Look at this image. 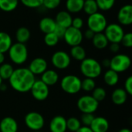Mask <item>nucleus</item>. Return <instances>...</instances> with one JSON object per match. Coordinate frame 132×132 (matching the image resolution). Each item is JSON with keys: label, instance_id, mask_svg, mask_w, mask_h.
Returning a JSON list of instances; mask_svg holds the SVG:
<instances>
[{"label": "nucleus", "instance_id": "f257e3e1", "mask_svg": "<svg viewBox=\"0 0 132 132\" xmlns=\"http://www.w3.org/2000/svg\"><path fill=\"white\" fill-rule=\"evenodd\" d=\"M35 80V75L26 67H20L14 70L12 76L9 79L11 87L19 93L30 91Z\"/></svg>", "mask_w": 132, "mask_h": 132}, {"label": "nucleus", "instance_id": "f03ea898", "mask_svg": "<svg viewBox=\"0 0 132 132\" xmlns=\"http://www.w3.org/2000/svg\"><path fill=\"white\" fill-rule=\"evenodd\" d=\"M80 70L81 73L87 78L95 79L100 77L102 72L101 64L94 58H85L81 61Z\"/></svg>", "mask_w": 132, "mask_h": 132}, {"label": "nucleus", "instance_id": "7ed1b4c3", "mask_svg": "<svg viewBox=\"0 0 132 132\" xmlns=\"http://www.w3.org/2000/svg\"><path fill=\"white\" fill-rule=\"evenodd\" d=\"M8 53L11 61L16 65L23 64L28 59V49L24 43H12Z\"/></svg>", "mask_w": 132, "mask_h": 132}, {"label": "nucleus", "instance_id": "20e7f679", "mask_svg": "<svg viewBox=\"0 0 132 132\" xmlns=\"http://www.w3.org/2000/svg\"><path fill=\"white\" fill-rule=\"evenodd\" d=\"M60 87L67 94H76L81 90V80L76 75H67L62 78Z\"/></svg>", "mask_w": 132, "mask_h": 132}, {"label": "nucleus", "instance_id": "39448f33", "mask_svg": "<svg viewBox=\"0 0 132 132\" xmlns=\"http://www.w3.org/2000/svg\"><path fill=\"white\" fill-rule=\"evenodd\" d=\"M87 25L88 29L94 33L103 32L108 26V20L104 14L97 12L88 16Z\"/></svg>", "mask_w": 132, "mask_h": 132}, {"label": "nucleus", "instance_id": "423d86ee", "mask_svg": "<svg viewBox=\"0 0 132 132\" xmlns=\"http://www.w3.org/2000/svg\"><path fill=\"white\" fill-rule=\"evenodd\" d=\"M131 65V60L126 54H117L110 60V69L117 72L118 73L128 70Z\"/></svg>", "mask_w": 132, "mask_h": 132}, {"label": "nucleus", "instance_id": "0eeeda50", "mask_svg": "<svg viewBox=\"0 0 132 132\" xmlns=\"http://www.w3.org/2000/svg\"><path fill=\"white\" fill-rule=\"evenodd\" d=\"M103 32L111 43H120L125 34L122 26L118 23L108 24Z\"/></svg>", "mask_w": 132, "mask_h": 132}, {"label": "nucleus", "instance_id": "6e6552de", "mask_svg": "<svg viewBox=\"0 0 132 132\" xmlns=\"http://www.w3.org/2000/svg\"><path fill=\"white\" fill-rule=\"evenodd\" d=\"M24 121L26 127L32 131H40L45 124L43 116L36 111H31L26 114L24 118Z\"/></svg>", "mask_w": 132, "mask_h": 132}, {"label": "nucleus", "instance_id": "1a4fd4ad", "mask_svg": "<svg viewBox=\"0 0 132 132\" xmlns=\"http://www.w3.org/2000/svg\"><path fill=\"white\" fill-rule=\"evenodd\" d=\"M99 107V102L97 101L91 95L80 97L77 101V108L84 114H94Z\"/></svg>", "mask_w": 132, "mask_h": 132}, {"label": "nucleus", "instance_id": "9d476101", "mask_svg": "<svg viewBox=\"0 0 132 132\" xmlns=\"http://www.w3.org/2000/svg\"><path fill=\"white\" fill-rule=\"evenodd\" d=\"M30 92L35 100L38 101H43L48 97L50 94V89L49 87L41 80H36L31 87Z\"/></svg>", "mask_w": 132, "mask_h": 132}, {"label": "nucleus", "instance_id": "9b49d317", "mask_svg": "<svg viewBox=\"0 0 132 132\" xmlns=\"http://www.w3.org/2000/svg\"><path fill=\"white\" fill-rule=\"evenodd\" d=\"M63 39L66 43L72 47L74 46L80 45V43L83 41L84 36L80 29L70 26L67 29H66Z\"/></svg>", "mask_w": 132, "mask_h": 132}, {"label": "nucleus", "instance_id": "f8f14e48", "mask_svg": "<svg viewBox=\"0 0 132 132\" xmlns=\"http://www.w3.org/2000/svg\"><path fill=\"white\" fill-rule=\"evenodd\" d=\"M51 62L54 67L58 70H65L71 62L70 56L65 51L59 50L55 52L51 57Z\"/></svg>", "mask_w": 132, "mask_h": 132}, {"label": "nucleus", "instance_id": "ddd939ff", "mask_svg": "<svg viewBox=\"0 0 132 132\" xmlns=\"http://www.w3.org/2000/svg\"><path fill=\"white\" fill-rule=\"evenodd\" d=\"M118 21L121 26H130L132 23V5L127 4L123 5L118 12Z\"/></svg>", "mask_w": 132, "mask_h": 132}, {"label": "nucleus", "instance_id": "4468645a", "mask_svg": "<svg viewBox=\"0 0 132 132\" xmlns=\"http://www.w3.org/2000/svg\"><path fill=\"white\" fill-rule=\"evenodd\" d=\"M48 67V63L46 60L43 57H36L33 59L29 65L28 69L33 75H39L43 73Z\"/></svg>", "mask_w": 132, "mask_h": 132}, {"label": "nucleus", "instance_id": "2eb2a0df", "mask_svg": "<svg viewBox=\"0 0 132 132\" xmlns=\"http://www.w3.org/2000/svg\"><path fill=\"white\" fill-rule=\"evenodd\" d=\"M49 128L50 132H66L67 130V119L61 115L55 116L50 121Z\"/></svg>", "mask_w": 132, "mask_h": 132}, {"label": "nucleus", "instance_id": "dca6fc26", "mask_svg": "<svg viewBox=\"0 0 132 132\" xmlns=\"http://www.w3.org/2000/svg\"><path fill=\"white\" fill-rule=\"evenodd\" d=\"M90 128L93 132H108L109 129V122L104 117H95Z\"/></svg>", "mask_w": 132, "mask_h": 132}, {"label": "nucleus", "instance_id": "f3484780", "mask_svg": "<svg viewBox=\"0 0 132 132\" xmlns=\"http://www.w3.org/2000/svg\"><path fill=\"white\" fill-rule=\"evenodd\" d=\"M18 123L11 117H5L0 121V132H17Z\"/></svg>", "mask_w": 132, "mask_h": 132}, {"label": "nucleus", "instance_id": "a211bd4d", "mask_svg": "<svg viewBox=\"0 0 132 132\" xmlns=\"http://www.w3.org/2000/svg\"><path fill=\"white\" fill-rule=\"evenodd\" d=\"M72 15L67 11H60L55 18V22L56 25H59L65 29L71 26L72 24Z\"/></svg>", "mask_w": 132, "mask_h": 132}, {"label": "nucleus", "instance_id": "6ab92c4d", "mask_svg": "<svg viewBox=\"0 0 132 132\" xmlns=\"http://www.w3.org/2000/svg\"><path fill=\"white\" fill-rule=\"evenodd\" d=\"M56 23L55 20L50 17H44L39 22V28L44 34L53 32L55 29Z\"/></svg>", "mask_w": 132, "mask_h": 132}, {"label": "nucleus", "instance_id": "aec40b11", "mask_svg": "<svg viewBox=\"0 0 132 132\" xmlns=\"http://www.w3.org/2000/svg\"><path fill=\"white\" fill-rule=\"evenodd\" d=\"M41 75L42 77L40 80L48 87L56 84L59 80V74L56 71L53 70H46Z\"/></svg>", "mask_w": 132, "mask_h": 132}, {"label": "nucleus", "instance_id": "412c9836", "mask_svg": "<svg viewBox=\"0 0 132 132\" xmlns=\"http://www.w3.org/2000/svg\"><path fill=\"white\" fill-rule=\"evenodd\" d=\"M128 94L123 88L115 89L111 94V101L116 105H122L128 100Z\"/></svg>", "mask_w": 132, "mask_h": 132}, {"label": "nucleus", "instance_id": "4be33fe9", "mask_svg": "<svg viewBox=\"0 0 132 132\" xmlns=\"http://www.w3.org/2000/svg\"><path fill=\"white\" fill-rule=\"evenodd\" d=\"M91 40L93 46L97 50H104L109 44V42L106 38L105 35L104 34V32L95 33Z\"/></svg>", "mask_w": 132, "mask_h": 132}, {"label": "nucleus", "instance_id": "5701e85b", "mask_svg": "<svg viewBox=\"0 0 132 132\" xmlns=\"http://www.w3.org/2000/svg\"><path fill=\"white\" fill-rule=\"evenodd\" d=\"M84 0H67L66 9L68 12L78 13L83 10Z\"/></svg>", "mask_w": 132, "mask_h": 132}, {"label": "nucleus", "instance_id": "b1692460", "mask_svg": "<svg viewBox=\"0 0 132 132\" xmlns=\"http://www.w3.org/2000/svg\"><path fill=\"white\" fill-rule=\"evenodd\" d=\"M12 44V39L10 35L5 32L0 31V53H5L9 51Z\"/></svg>", "mask_w": 132, "mask_h": 132}, {"label": "nucleus", "instance_id": "393cba45", "mask_svg": "<svg viewBox=\"0 0 132 132\" xmlns=\"http://www.w3.org/2000/svg\"><path fill=\"white\" fill-rule=\"evenodd\" d=\"M31 36V32L29 29L26 27L22 26L19 27L15 32V39L17 40V43H26L29 41Z\"/></svg>", "mask_w": 132, "mask_h": 132}, {"label": "nucleus", "instance_id": "a878e982", "mask_svg": "<svg viewBox=\"0 0 132 132\" xmlns=\"http://www.w3.org/2000/svg\"><path fill=\"white\" fill-rule=\"evenodd\" d=\"M104 81L107 85L110 87L115 86L119 81V75L117 72L109 69L105 72L104 75Z\"/></svg>", "mask_w": 132, "mask_h": 132}, {"label": "nucleus", "instance_id": "bb28decb", "mask_svg": "<svg viewBox=\"0 0 132 132\" xmlns=\"http://www.w3.org/2000/svg\"><path fill=\"white\" fill-rule=\"evenodd\" d=\"M86 50L80 45L72 46L70 49V56L77 61H82L86 58Z\"/></svg>", "mask_w": 132, "mask_h": 132}, {"label": "nucleus", "instance_id": "cd10ccee", "mask_svg": "<svg viewBox=\"0 0 132 132\" xmlns=\"http://www.w3.org/2000/svg\"><path fill=\"white\" fill-rule=\"evenodd\" d=\"M19 5V0H0V9L5 12H12Z\"/></svg>", "mask_w": 132, "mask_h": 132}, {"label": "nucleus", "instance_id": "c85d7f7f", "mask_svg": "<svg viewBox=\"0 0 132 132\" xmlns=\"http://www.w3.org/2000/svg\"><path fill=\"white\" fill-rule=\"evenodd\" d=\"M83 10L87 15H90L97 12L99 9L95 0H84Z\"/></svg>", "mask_w": 132, "mask_h": 132}, {"label": "nucleus", "instance_id": "c756f323", "mask_svg": "<svg viewBox=\"0 0 132 132\" xmlns=\"http://www.w3.org/2000/svg\"><path fill=\"white\" fill-rule=\"evenodd\" d=\"M14 71L13 67L9 64L4 63L0 65V77L2 80H9Z\"/></svg>", "mask_w": 132, "mask_h": 132}, {"label": "nucleus", "instance_id": "7c9ffc66", "mask_svg": "<svg viewBox=\"0 0 132 132\" xmlns=\"http://www.w3.org/2000/svg\"><path fill=\"white\" fill-rule=\"evenodd\" d=\"M82 127L80 121L74 117H71L67 120V128L72 132H76Z\"/></svg>", "mask_w": 132, "mask_h": 132}, {"label": "nucleus", "instance_id": "2f4dec72", "mask_svg": "<svg viewBox=\"0 0 132 132\" xmlns=\"http://www.w3.org/2000/svg\"><path fill=\"white\" fill-rule=\"evenodd\" d=\"M44 43L46 46H50V47H53V46H55L56 45H57V43H59V37L53 32H50V33H47V34H45V36H44Z\"/></svg>", "mask_w": 132, "mask_h": 132}, {"label": "nucleus", "instance_id": "473e14b6", "mask_svg": "<svg viewBox=\"0 0 132 132\" xmlns=\"http://www.w3.org/2000/svg\"><path fill=\"white\" fill-rule=\"evenodd\" d=\"M95 87L96 83L94 81V79L85 77L83 80H81V90L86 92H90L93 91Z\"/></svg>", "mask_w": 132, "mask_h": 132}, {"label": "nucleus", "instance_id": "72a5a7b5", "mask_svg": "<svg viewBox=\"0 0 132 132\" xmlns=\"http://www.w3.org/2000/svg\"><path fill=\"white\" fill-rule=\"evenodd\" d=\"M97 101H98L99 103L101 101H103L106 96H107V92L105 90L104 88L98 87H95L93 91H92V95H91Z\"/></svg>", "mask_w": 132, "mask_h": 132}, {"label": "nucleus", "instance_id": "f704fd0d", "mask_svg": "<svg viewBox=\"0 0 132 132\" xmlns=\"http://www.w3.org/2000/svg\"><path fill=\"white\" fill-rule=\"evenodd\" d=\"M98 7V9L102 11H108L111 9L114 4L115 0H95Z\"/></svg>", "mask_w": 132, "mask_h": 132}, {"label": "nucleus", "instance_id": "c9c22d12", "mask_svg": "<svg viewBox=\"0 0 132 132\" xmlns=\"http://www.w3.org/2000/svg\"><path fill=\"white\" fill-rule=\"evenodd\" d=\"M21 3L29 9H36L43 5V0H20Z\"/></svg>", "mask_w": 132, "mask_h": 132}, {"label": "nucleus", "instance_id": "e433bc0d", "mask_svg": "<svg viewBox=\"0 0 132 132\" xmlns=\"http://www.w3.org/2000/svg\"><path fill=\"white\" fill-rule=\"evenodd\" d=\"M94 114H88V113H84L80 117V123L85 127H90L93 120L94 119Z\"/></svg>", "mask_w": 132, "mask_h": 132}, {"label": "nucleus", "instance_id": "4c0bfd02", "mask_svg": "<svg viewBox=\"0 0 132 132\" xmlns=\"http://www.w3.org/2000/svg\"><path fill=\"white\" fill-rule=\"evenodd\" d=\"M61 0H43V5L44 8L47 9H55L60 5Z\"/></svg>", "mask_w": 132, "mask_h": 132}, {"label": "nucleus", "instance_id": "58836bf2", "mask_svg": "<svg viewBox=\"0 0 132 132\" xmlns=\"http://www.w3.org/2000/svg\"><path fill=\"white\" fill-rule=\"evenodd\" d=\"M122 44V46H124L125 47H127V48H131L132 47V33L131 32H127V33H125L121 40V43Z\"/></svg>", "mask_w": 132, "mask_h": 132}, {"label": "nucleus", "instance_id": "ea45409f", "mask_svg": "<svg viewBox=\"0 0 132 132\" xmlns=\"http://www.w3.org/2000/svg\"><path fill=\"white\" fill-rule=\"evenodd\" d=\"M71 26L78 29H81V28L84 26V20L80 17H76L72 19V24Z\"/></svg>", "mask_w": 132, "mask_h": 132}, {"label": "nucleus", "instance_id": "a19ab883", "mask_svg": "<svg viewBox=\"0 0 132 132\" xmlns=\"http://www.w3.org/2000/svg\"><path fill=\"white\" fill-rule=\"evenodd\" d=\"M125 90L128 95L132 94V77L129 76L125 82Z\"/></svg>", "mask_w": 132, "mask_h": 132}, {"label": "nucleus", "instance_id": "79ce46f5", "mask_svg": "<svg viewBox=\"0 0 132 132\" xmlns=\"http://www.w3.org/2000/svg\"><path fill=\"white\" fill-rule=\"evenodd\" d=\"M65 31H66L65 28H63V27H62V26H60L59 25H56L53 32L59 37V39H61V38H63Z\"/></svg>", "mask_w": 132, "mask_h": 132}, {"label": "nucleus", "instance_id": "37998d69", "mask_svg": "<svg viewBox=\"0 0 132 132\" xmlns=\"http://www.w3.org/2000/svg\"><path fill=\"white\" fill-rule=\"evenodd\" d=\"M94 34H95V33H94L93 31H91L90 29H87L84 32V33L83 34V36H84V37L86 38L87 39H92L93 37H94Z\"/></svg>", "mask_w": 132, "mask_h": 132}, {"label": "nucleus", "instance_id": "c03bdc74", "mask_svg": "<svg viewBox=\"0 0 132 132\" xmlns=\"http://www.w3.org/2000/svg\"><path fill=\"white\" fill-rule=\"evenodd\" d=\"M109 48L112 53H116L120 50V43H111Z\"/></svg>", "mask_w": 132, "mask_h": 132}, {"label": "nucleus", "instance_id": "a18cd8bd", "mask_svg": "<svg viewBox=\"0 0 132 132\" xmlns=\"http://www.w3.org/2000/svg\"><path fill=\"white\" fill-rule=\"evenodd\" d=\"M76 132H93V131H91V129L90 128V127L82 126L79 130H77Z\"/></svg>", "mask_w": 132, "mask_h": 132}, {"label": "nucleus", "instance_id": "49530a36", "mask_svg": "<svg viewBox=\"0 0 132 132\" xmlns=\"http://www.w3.org/2000/svg\"><path fill=\"white\" fill-rule=\"evenodd\" d=\"M101 66L104 67H110V60L109 59H104L102 61V63H101Z\"/></svg>", "mask_w": 132, "mask_h": 132}, {"label": "nucleus", "instance_id": "de8ad7c7", "mask_svg": "<svg viewBox=\"0 0 132 132\" xmlns=\"http://www.w3.org/2000/svg\"><path fill=\"white\" fill-rule=\"evenodd\" d=\"M4 54L5 53H0V65L4 63V62H5V55Z\"/></svg>", "mask_w": 132, "mask_h": 132}, {"label": "nucleus", "instance_id": "09e8293b", "mask_svg": "<svg viewBox=\"0 0 132 132\" xmlns=\"http://www.w3.org/2000/svg\"><path fill=\"white\" fill-rule=\"evenodd\" d=\"M118 132H131V131L130 129H128V128H122Z\"/></svg>", "mask_w": 132, "mask_h": 132}, {"label": "nucleus", "instance_id": "8fccbe9b", "mask_svg": "<svg viewBox=\"0 0 132 132\" xmlns=\"http://www.w3.org/2000/svg\"><path fill=\"white\" fill-rule=\"evenodd\" d=\"M2 78L0 77V86L2 85Z\"/></svg>", "mask_w": 132, "mask_h": 132}, {"label": "nucleus", "instance_id": "3c124183", "mask_svg": "<svg viewBox=\"0 0 132 132\" xmlns=\"http://www.w3.org/2000/svg\"><path fill=\"white\" fill-rule=\"evenodd\" d=\"M32 132H41L40 131H32Z\"/></svg>", "mask_w": 132, "mask_h": 132}]
</instances>
